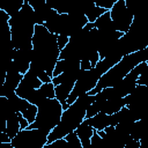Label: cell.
Wrapping results in <instances>:
<instances>
[{"instance_id": "cell-28", "label": "cell", "mask_w": 148, "mask_h": 148, "mask_svg": "<svg viewBox=\"0 0 148 148\" xmlns=\"http://www.w3.org/2000/svg\"><path fill=\"white\" fill-rule=\"evenodd\" d=\"M140 148H148V133L143 139L140 140Z\"/></svg>"}, {"instance_id": "cell-14", "label": "cell", "mask_w": 148, "mask_h": 148, "mask_svg": "<svg viewBox=\"0 0 148 148\" xmlns=\"http://www.w3.org/2000/svg\"><path fill=\"white\" fill-rule=\"evenodd\" d=\"M77 136L81 140L82 148H90L91 147V136L95 132V128L84 119L75 130Z\"/></svg>"}, {"instance_id": "cell-15", "label": "cell", "mask_w": 148, "mask_h": 148, "mask_svg": "<svg viewBox=\"0 0 148 148\" xmlns=\"http://www.w3.org/2000/svg\"><path fill=\"white\" fill-rule=\"evenodd\" d=\"M86 120L97 131L104 130L108 126H112V116L103 112H98L90 118H86Z\"/></svg>"}, {"instance_id": "cell-23", "label": "cell", "mask_w": 148, "mask_h": 148, "mask_svg": "<svg viewBox=\"0 0 148 148\" xmlns=\"http://www.w3.org/2000/svg\"><path fill=\"white\" fill-rule=\"evenodd\" d=\"M116 1L117 0H96V5L99 6V7H103V8L108 9V10H110Z\"/></svg>"}, {"instance_id": "cell-16", "label": "cell", "mask_w": 148, "mask_h": 148, "mask_svg": "<svg viewBox=\"0 0 148 148\" xmlns=\"http://www.w3.org/2000/svg\"><path fill=\"white\" fill-rule=\"evenodd\" d=\"M81 72V67H76V68H73V69H69V71H66L57 76H53L52 77V83L54 86L57 84H60V83H72V84H75L77 77H79V74Z\"/></svg>"}, {"instance_id": "cell-3", "label": "cell", "mask_w": 148, "mask_h": 148, "mask_svg": "<svg viewBox=\"0 0 148 148\" xmlns=\"http://www.w3.org/2000/svg\"><path fill=\"white\" fill-rule=\"evenodd\" d=\"M36 24L34 8L29 5L28 0H25L20 12L9 18L12 44L14 49L32 47V37Z\"/></svg>"}, {"instance_id": "cell-13", "label": "cell", "mask_w": 148, "mask_h": 148, "mask_svg": "<svg viewBox=\"0 0 148 148\" xmlns=\"http://www.w3.org/2000/svg\"><path fill=\"white\" fill-rule=\"evenodd\" d=\"M28 2L34 8L36 23L37 24H44L53 8H51L46 3L45 0H28Z\"/></svg>"}, {"instance_id": "cell-1", "label": "cell", "mask_w": 148, "mask_h": 148, "mask_svg": "<svg viewBox=\"0 0 148 148\" xmlns=\"http://www.w3.org/2000/svg\"><path fill=\"white\" fill-rule=\"evenodd\" d=\"M56 34L47 30L44 24H36L32 37V58L31 64L38 65L52 76L57 61L60 59V49L58 46Z\"/></svg>"}, {"instance_id": "cell-29", "label": "cell", "mask_w": 148, "mask_h": 148, "mask_svg": "<svg viewBox=\"0 0 148 148\" xmlns=\"http://www.w3.org/2000/svg\"><path fill=\"white\" fill-rule=\"evenodd\" d=\"M142 54H143L145 61H148V46H146V47L142 50Z\"/></svg>"}, {"instance_id": "cell-19", "label": "cell", "mask_w": 148, "mask_h": 148, "mask_svg": "<svg viewBox=\"0 0 148 148\" xmlns=\"http://www.w3.org/2000/svg\"><path fill=\"white\" fill-rule=\"evenodd\" d=\"M21 130L22 128H21V124H20V119H18L17 112L9 114L6 118V132L9 135V138L13 139Z\"/></svg>"}, {"instance_id": "cell-7", "label": "cell", "mask_w": 148, "mask_h": 148, "mask_svg": "<svg viewBox=\"0 0 148 148\" xmlns=\"http://www.w3.org/2000/svg\"><path fill=\"white\" fill-rule=\"evenodd\" d=\"M101 76L102 74L96 69V67H92L87 71L81 69L79 77L74 84V88L67 98V104L71 105L76 101L79 96H81L82 94H88L90 90H92L98 83V80L101 79Z\"/></svg>"}, {"instance_id": "cell-25", "label": "cell", "mask_w": 148, "mask_h": 148, "mask_svg": "<svg viewBox=\"0 0 148 148\" xmlns=\"http://www.w3.org/2000/svg\"><path fill=\"white\" fill-rule=\"evenodd\" d=\"M148 62V61H147ZM138 84H143V86H148V72L140 75L138 79Z\"/></svg>"}, {"instance_id": "cell-20", "label": "cell", "mask_w": 148, "mask_h": 148, "mask_svg": "<svg viewBox=\"0 0 148 148\" xmlns=\"http://www.w3.org/2000/svg\"><path fill=\"white\" fill-rule=\"evenodd\" d=\"M105 12H108V9L95 5V6H92L90 9H88V10L86 12V16H87V18H88L89 22H95V21H96L101 15H103Z\"/></svg>"}, {"instance_id": "cell-12", "label": "cell", "mask_w": 148, "mask_h": 148, "mask_svg": "<svg viewBox=\"0 0 148 148\" xmlns=\"http://www.w3.org/2000/svg\"><path fill=\"white\" fill-rule=\"evenodd\" d=\"M31 58H32V47H24V49H15L14 50L13 60L22 74H24L29 71L30 64H31Z\"/></svg>"}, {"instance_id": "cell-2", "label": "cell", "mask_w": 148, "mask_h": 148, "mask_svg": "<svg viewBox=\"0 0 148 148\" xmlns=\"http://www.w3.org/2000/svg\"><path fill=\"white\" fill-rule=\"evenodd\" d=\"M94 101H95V95L82 94L76 98L74 103H72L66 110H64L59 124L49 134L47 143L65 138L66 134L75 131L77 126L86 119L87 110Z\"/></svg>"}, {"instance_id": "cell-4", "label": "cell", "mask_w": 148, "mask_h": 148, "mask_svg": "<svg viewBox=\"0 0 148 148\" xmlns=\"http://www.w3.org/2000/svg\"><path fill=\"white\" fill-rule=\"evenodd\" d=\"M142 61H145L143 54H142V50L135 51V52H132V53H128V54L124 56L119 62H117L114 66H112L109 71H106L101 76V79L98 80V83L96 84V87L92 90H90L88 94L89 95H96L98 91H101L104 88H109V87L116 86L138 64H140Z\"/></svg>"}, {"instance_id": "cell-6", "label": "cell", "mask_w": 148, "mask_h": 148, "mask_svg": "<svg viewBox=\"0 0 148 148\" xmlns=\"http://www.w3.org/2000/svg\"><path fill=\"white\" fill-rule=\"evenodd\" d=\"M50 132L42 128H23L10 141L13 148H44Z\"/></svg>"}, {"instance_id": "cell-10", "label": "cell", "mask_w": 148, "mask_h": 148, "mask_svg": "<svg viewBox=\"0 0 148 148\" xmlns=\"http://www.w3.org/2000/svg\"><path fill=\"white\" fill-rule=\"evenodd\" d=\"M22 79H23V74L20 72L14 60L7 61L5 65V80L1 84L0 96L9 97L10 95L15 94V90L18 87Z\"/></svg>"}, {"instance_id": "cell-22", "label": "cell", "mask_w": 148, "mask_h": 148, "mask_svg": "<svg viewBox=\"0 0 148 148\" xmlns=\"http://www.w3.org/2000/svg\"><path fill=\"white\" fill-rule=\"evenodd\" d=\"M65 139H66V141L68 142V145H69L72 148H82L81 140H80V138L77 136V134H76L75 131L69 132L68 134H66V135H65Z\"/></svg>"}, {"instance_id": "cell-26", "label": "cell", "mask_w": 148, "mask_h": 148, "mask_svg": "<svg viewBox=\"0 0 148 148\" xmlns=\"http://www.w3.org/2000/svg\"><path fill=\"white\" fill-rule=\"evenodd\" d=\"M80 66H81V69H83V71H87V69H90V68H92V65H91V62H90L89 60H87V59H84V60H81V61H80Z\"/></svg>"}, {"instance_id": "cell-8", "label": "cell", "mask_w": 148, "mask_h": 148, "mask_svg": "<svg viewBox=\"0 0 148 148\" xmlns=\"http://www.w3.org/2000/svg\"><path fill=\"white\" fill-rule=\"evenodd\" d=\"M125 102L135 121L145 117L148 113V86L138 84L125 97Z\"/></svg>"}, {"instance_id": "cell-24", "label": "cell", "mask_w": 148, "mask_h": 148, "mask_svg": "<svg viewBox=\"0 0 148 148\" xmlns=\"http://www.w3.org/2000/svg\"><path fill=\"white\" fill-rule=\"evenodd\" d=\"M57 42H58V46L60 50H62L69 42V37L65 36V35H58L57 36Z\"/></svg>"}, {"instance_id": "cell-11", "label": "cell", "mask_w": 148, "mask_h": 148, "mask_svg": "<svg viewBox=\"0 0 148 148\" xmlns=\"http://www.w3.org/2000/svg\"><path fill=\"white\" fill-rule=\"evenodd\" d=\"M54 84L52 82H46L43 83L39 88L35 89L30 96L27 98L30 103L35 104V105H40L43 102H45L47 98H53L56 97V89H54Z\"/></svg>"}, {"instance_id": "cell-27", "label": "cell", "mask_w": 148, "mask_h": 148, "mask_svg": "<svg viewBox=\"0 0 148 148\" xmlns=\"http://www.w3.org/2000/svg\"><path fill=\"white\" fill-rule=\"evenodd\" d=\"M10 141H12V139L9 138L7 132H0V143H7Z\"/></svg>"}, {"instance_id": "cell-18", "label": "cell", "mask_w": 148, "mask_h": 148, "mask_svg": "<svg viewBox=\"0 0 148 148\" xmlns=\"http://www.w3.org/2000/svg\"><path fill=\"white\" fill-rule=\"evenodd\" d=\"M76 67H81L80 66V61L79 60H73V59H59L56 64V67L53 69V74H52V77L53 76H57L66 71H69V69H73V68H76Z\"/></svg>"}, {"instance_id": "cell-21", "label": "cell", "mask_w": 148, "mask_h": 148, "mask_svg": "<svg viewBox=\"0 0 148 148\" xmlns=\"http://www.w3.org/2000/svg\"><path fill=\"white\" fill-rule=\"evenodd\" d=\"M37 112H38V106L35 105V104H32V103H30V105L22 112V114H23L24 118L31 124V123L35 121L36 116H37Z\"/></svg>"}, {"instance_id": "cell-17", "label": "cell", "mask_w": 148, "mask_h": 148, "mask_svg": "<svg viewBox=\"0 0 148 148\" xmlns=\"http://www.w3.org/2000/svg\"><path fill=\"white\" fill-rule=\"evenodd\" d=\"M94 23H95V28L99 31H114V30H117L114 24H113V21L111 18L110 10H108L103 15H101Z\"/></svg>"}, {"instance_id": "cell-5", "label": "cell", "mask_w": 148, "mask_h": 148, "mask_svg": "<svg viewBox=\"0 0 148 148\" xmlns=\"http://www.w3.org/2000/svg\"><path fill=\"white\" fill-rule=\"evenodd\" d=\"M64 112L62 104L56 98H47L40 105H38V112L34 123L28 128H42L51 132L60 121Z\"/></svg>"}, {"instance_id": "cell-9", "label": "cell", "mask_w": 148, "mask_h": 148, "mask_svg": "<svg viewBox=\"0 0 148 148\" xmlns=\"http://www.w3.org/2000/svg\"><path fill=\"white\" fill-rule=\"evenodd\" d=\"M110 14H111L113 24L118 31H120L123 34L128 31V29L133 22L134 15L126 6L125 0H117L114 2V5L112 6V8L110 9Z\"/></svg>"}]
</instances>
